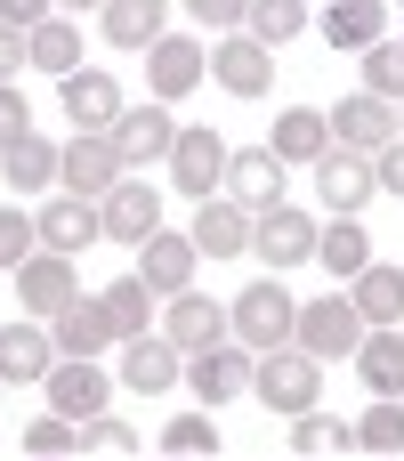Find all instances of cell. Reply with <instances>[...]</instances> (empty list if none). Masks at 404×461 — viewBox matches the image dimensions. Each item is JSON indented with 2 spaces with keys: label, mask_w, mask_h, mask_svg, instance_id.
Instances as JSON below:
<instances>
[{
  "label": "cell",
  "mask_w": 404,
  "mask_h": 461,
  "mask_svg": "<svg viewBox=\"0 0 404 461\" xmlns=\"http://www.w3.org/2000/svg\"><path fill=\"white\" fill-rule=\"evenodd\" d=\"M146 81H154V97L170 105V97H186L194 81H211V49L186 41V32H162V41L146 49Z\"/></svg>",
  "instance_id": "11"
},
{
  "label": "cell",
  "mask_w": 404,
  "mask_h": 461,
  "mask_svg": "<svg viewBox=\"0 0 404 461\" xmlns=\"http://www.w3.org/2000/svg\"><path fill=\"white\" fill-rule=\"evenodd\" d=\"M373 154H356V146H324L316 154V194L332 203V211H356V203H373Z\"/></svg>",
  "instance_id": "16"
},
{
  "label": "cell",
  "mask_w": 404,
  "mask_h": 461,
  "mask_svg": "<svg viewBox=\"0 0 404 461\" xmlns=\"http://www.w3.org/2000/svg\"><path fill=\"white\" fill-rule=\"evenodd\" d=\"M348 300L364 308V324H404V267H364Z\"/></svg>",
  "instance_id": "31"
},
{
  "label": "cell",
  "mask_w": 404,
  "mask_h": 461,
  "mask_svg": "<svg viewBox=\"0 0 404 461\" xmlns=\"http://www.w3.org/2000/svg\"><path fill=\"white\" fill-rule=\"evenodd\" d=\"M32 243H40V227H32L24 211H0V267H8V276L32 259Z\"/></svg>",
  "instance_id": "39"
},
{
  "label": "cell",
  "mask_w": 404,
  "mask_h": 461,
  "mask_svg": "<svg viewBox=\"0 0 404 461\" xmlns=\"http://www.w3.org/2000/svg\"><path fill=\"white\" fill-rule=\"evenodd\" d=\"M97 211H105V235H113V243H130V251H138L146 235H162V194H154L146 178H121Z\"/></svg>",
  "instance_id": "17"
},
{
  "label": "cell",
  "mask_w": 404,
  "mask_h": 461,
  "mask_svg": "<svg viewBox=\"0 0 404 461\" xmlns=\"http://www.w3.org/2000/svg\"><path fill=\"white\" fill-rule=\"evenodd\" d=\"M178 381H186V348H178L170 332H130V340H121V389L162 397V389H178Z\"/></svg>",
  "instance_id": "5"
},
{
  "label": "cell",
  "mask_w": 404,
  "mask_h": 461,
  "mask_svg": "<svg viewBox=\"0 0 404 461\" xmlns=\"http://www.w3.org/2000/svg\"><path fill=\"white\" fill-rule=\"evenodd\" d=\"M16 65H32V41H24L16 24H0V81H8Z\"/></svg>",
  "instance_id": "46"
},
{
  "label": "cell",
  "mask_w": 404,
  "mask_h": 461,
  "mask_svg": "<svg viewBox=\"0 0 404 461\" xmlns=\"http://www.w3.org/2000/svg\"><path fill=\"white\" fill-rule=\"evenodd\" d=\"M364 89L389 97V105L404 97V49H397V41H373V49H364Z\"/></svg>",
  "instance_id": "37"
},
{
  "label": "cell",
  "mask_w": 404,
  "mask_h": 461,
  "mask_svg": "<svg viewBox=\"0 0 404 461\" xmlns=\"http://www.w3.org/2000/svg\"><path fill=\"white\" fill-rule=\"evenodd\" d=\"M162 332L194 357V348H219V340H235V316L219 308V300H202V292H178L170 300V316H162Z\"/></svg>",
  "instance_id": "19"
},
{
  "label": "cell",
  "mask_w": 404,
  "mask_h": 461,
  "mask_svg": "<svg viewBox=\"0 0 404 461\" xmlns=\"http://www.w3.org/2000/svg\"><path fill=\"white\" fill-rule=\"evenodd\" d=\"M211 81H219L227 97H267V81H275V49L251 41V32H227V41L211 49Z\"/></svg>",
  "instance_id": "7"
},
{
  "label": "cell",
  "mask_w": 404,
  "mask_h": 461,
  "mask_svg": "<svg viewBox=\"0 0 404 461\" xmlns=\"http://www.w3.org/2000/svg\"><path fill=\"white\" fill-rule=\"evenodd\" d=\"M251 397H259L267 413L300 421V413H316V397H324V373H316V357H308L300 340H283V348H267V357H259V373H251Z\"/></svg>",
  "instance_id": "1"
},
{
  "label": "cell",
  "mask_w": 404,
  "mask_h": 461,
  "mask_svg": "<svg viewBox=\"0 0 404 461\" xmlns=\"http://www.w3.org/2000/svg\"><path fill=\"white\" fill-rule=\"evenodd\" d=\"M32 227H40V243H49V251H65V259H73V251H89V243L105 235V211H89V194H65V203H40V219H32Z\"/></svg>",
  "instance_id": "20"
},
{
  "label": "cell",
  "mask_w": 404,
  "mask_h": 461,
  "mask_svg": "<svg viewBox=\"0 0 404 461\" xmlns=\"http://www.w3.org/2000/svg\"><path fill=\"white\" fill-rule=\"evenodd\" d=\"M49 365H57V332H40V324L0 332V381H49Z\"/></svg>",
  "instance_id": "28"
},
{
  "label": "cell",
  "mask_w": 404,
  "mask_h": 461,
  "mask_svg": "<svg viewBox=\"0 0 404 461\" xmlns=\"http://www.w3.org/2000/svg\"><path fill=\"white\" fill-rule=\"evenodd\" d=\"M57 170H65V154H57L49 138H32V130H24L16 146H0V178H8L16 194H49V186H57Z\"/></svg>",
  "instance_id": "24"
},
{
  "label": "cell",
  "mask_w": 404,
  "mask_h": 461,
  "mask_svg": "<svg viewBox=\"0 0 404 461\" xmlns=\"http://www.w3.org/2000/svg\"><path fill=\"white\" fill-rule=\"evenodd\" d=\"M81 446H89V454H130V446H138V429H121V421H105V413H97V421H81Z\"/></svg>",
  "instance_id": "41"
},
{
  "label": "cell",
  "mask_w": 404,
  "mask_h": 461,
  "mask_svg": "<svg viewBox=\"0 0 404 461\" xmlns=\"http://www.w3.org/2000/svg\"><path fill=\"white\" fill-rule=\"evenodd\" d=\"M373 178H381L389 194H404V138H389V146L373 154Z\"/></svg>",
  "instance_id": "44"
},
{
  "label": "cell",
  "mask_w": 404,
  "mask_h": 461,
  "mask_svg": "<svg viewBox=\"0 0 404 461\" xmlns=\"http://www.w3.org/2000/svg\"><path fill=\"white\" fill-rule=\"evenodd\" d=\"M186 16H194V24H211V32H235V24L251 16V0H186Z\"/></svg>",
  "instance_id": "42"
},
{
  "label": "cell",
  "mask_w": 404,
  "mask_h": 461,
  "mask_svg": "<svg viewBox=\"0 0 404 461\" xmlns=\"http://www.w3.org/2000/svg\"><path fill=\"white\" fill-rule=\"evenodd\" d=\"M105 138L121 146V162H154V154L178 146V122H170V105L154 97V105H121V122H113Z\"/></svg>",
  "instance_id": "18"
},
{
  "label": "cell",
  "mask_w": 404,
  "mask_h": 461,
  "mask_svg": "<svg viewBox=\"0 0 404 461\" xmlns=\"http://www.w3.org/2000/svg\"><path fill=\"white\" fill-rule=\"evenodd\" d=\"M154 300H162V292H154V284H146V276H121V284H113V292H105V316H113V324H121V340H130V332H146V324H154Z\"/></svg>",
  "instance_id": "35"
},
{
  "label": "cell",
  "mask_w": 404,
  "mask_h": 461,
  "mask_svg": "<svg viewBox=\"0 0 404 461\" xmlns=\"http://www.w3.org/2000/svg\"><path fill=\"white\" fill-rule=\"evenodd\" d=\"M194 251L202 259H235V251H251V211L243 203H194Z\"/></svg>",
  "instance_id": "22"
},
{
  "label": "cell",
  "mask_w": 404,
  "mask_h": 461,
  "mask_svg": "<svg viewBox=\"0 0 404 461\" xmlns=\"http://www.w3.org/2000/svg\"><path fill=\"white\" fill-rule=\"evenodd\" d=\"M194 259H202L194 235H146V243H138V276H146L162 300H178V292L194 284Z\"/></svg>",
  "instance_id": "21"
},
{
  "label": "cell",
  "mask_w": 404,
  "mask_h": 461,
  "mask_svg": "<svg viewBox=\"0 0 404 461\" xmlns=\"http://www.w3.org/2000/svg\"><path fill=\"white\" fill-rule=\"evenodd\" d=\"M24 41H32V65H40V73H57V81L81 65V32H73V24H57V16H49V24H32Z\"/></svg>",
  "instance_id": "34"
},
{
  "label": "cell",
  "mask_w": 404,
  "mask_h": 461,
  "mask_svg": "<svg viewBox=\"0 0 404 461\" xmlns=\"http://www.w3.org/2000/svg\"><path fill=\"white\" fill-rule=\"evenodd\" d=\"M251 373H259V348H243V340H219V348H194L186 357V381H194V397H251Z\"/></svg>",
  "instance_id": "9"
},
{
  "label": "cell",
  "mask_w": 404,
  "mask_h": 461,
  "mask_svg": "<svg viewBox=\"0 0 404 461\" xmlns=\"http://www.w3.org/2000/svg\"><path fill=\"white\" fill-rule=\"evenodd\" d=\"M0 389H8V381H0Z\"/></svg>",
  "instance_id": "48"
},
{
  "label": "cell",
  "mask_w": 404,
  "mask_h": 461,
  "mask_svg": "<svg viewBox=\"0 0 404 461\" xmlns=\"http://www.w3.org/2000/svg\"><path fill=\"white\" fill-rule=\"evenodd\" d=\"M57 105H65L73 130H113V122H121V89H113V73H97V65H73V73L57 81Z\"/></svg>",
  "instance_id": "12"
},
{
  "label": "cell",
  "mask_w": 404,
  "mask_h": 461,
  "mask_svg": "<svg viewBox=\"0 0 404 461\" xmlns=\"http://www.w3.org/2000/svg\"><path fill=\"white\" fill-rule=\"evenodd\" d=\"M251 41H267V49H283V41H300L316 16H308V0H251Z\"/></svg>",
  "instance_id": "32"
},
{
  "label": "cell",
  "mask_w": 404,
  "mask_h": 461,
  "mask_svg": "<svg viewBox=\"0 0 404 461\" xmlns=\"http://www.w3.org/2000/svg\"><path fill=\"white\" fill-rule=\"evenodd\" d=\"M105 41L113 49H154L162 32H170V0H105Z\"/></svg>",
  "instance_id": "27"
},
{
  "label": "cell",
  "mask_w": 404,
  "mask_h": 461,
  "mask_svg": "<svg viewBox=\"0 0 404 461\" xmlns=\"http://www.w3.org/2000/svg\"><path fill=\"white\" fill-rule=\"evenodd\" d=\"M316 259H324L332 276H348V284H356V276L373 267V235H364V219H356V211H340V219L316 235Z\"/></svg>",
  "instance_id": "30"
},
{
  "label": "cell",
  "mask_w": 404,
  "mask_h": 461,
  "mask_svg": "<svg viewBox=\"0 0 404 461\" xmlns=\"http://www.w3.org/2000/svg\"><path fill=\"white\" fill-rule=\"evenodd\" d=\"M332 138L340 146H356V154H381L389 138H404V113L389 105V97H340V113H332Z\"/></svg>",
  "instance_id": "15"
},
{
  "label": "cell",
  "mask_w": 404,
  "mask_h": 461,
  "mask_svg": "<svg viewBox=\"0 0 404 461\" xmlns=\"http://www.w3.org/2000/svg\"><path fill=\"white\" fill-rule=\"evenodd\" d=\"M49 405L65 413V421H97L105 405H113V381L97 373V357H65V365H49Z\"/></svg>",
  "instance_id": "10"
},
{
  "label": "cell",
  "mask_w": 404,
  "mask_h": 461,
  "mask_svg": "<svg viewBox=\"0 0 404 461\" xmlns=\"http://www.w3.org/2000/svg\"><path fill=\"white\" fill-rule=\"evenodd\" d=\"M24 130H32V105L16 97V81H0V146H16Z\"/></svg>",
  "instance_id": "43"
},
{
  "label": "cell",
  "mask_w": 404,
  "mask_h": 461,
  "mask_svg": "<svg viewBox=\"0 0 404 461\" xmlns=\"http://www.w3.org/2000/svg\"><path fill=\"white\" fill-rule=\"evenodd\" d=\"M348 446H356V421H332V413L292 421V454H348Z\"/></svg>",
  "instance_id": "36"
},
{
  "label": "cell",
  "mask_w": 404,
  "mask_h": 461,
  "mask_svg": "<svg viewBox=\"0 0 404 461\" xmlns=\"http://www.w3.org/2000/svg\"><path fill=\"white\" fill-rule=\"evenodd\" d=\"M316 24L332 49H373V41H389V0H332Z\"/></svg>",
  "instance_id": "26"
},
{
  "label": "cell",
  "mask_w": 404,
  "mask_h": 461,
  "mask_svg": "<svg viewBox=\"0 0 404 461\" xmlns=\"http://www.w3.org/2000/svg\"><path fill=\"white\" fill-rule=\"evenodd\" d=\"M356 373H364L373 397H404V332L397 324H373V332L356 340Z\"/></svg>",
  "instance_id": "23"
},
{
  "label": "cell",
  "mask_w": 404,
  "mask_h": 461,
  "mask_svg": "<svg viewBox=\"0 0 404 461\" xmlns=\"http://www.w3.org/2000/svg\"><path fill=\"white\" fill-rule=\"evenodd\" d=\"M65 194H89V203H105L113 186H121V146L105 138V130H81L73 146H65Z\"/></svg>",
  "instance_id": "8"
},
{
  "label": "cell",
  "mask_w": 404,
  "mask_h": 461,
  "mask_svg": "<svg viewBox=\"0 0 404 461\" xmlns=\"http://www.w3.org/2000/svg\"><path fill=\"white\" fill-rule=\"evenodd\" d=\"M73 300H81V276H73V259H65V251H32V259L16 267V308H24V316L57 324Z\"/></svg>",
  "instance_id": "4"
},
{
  "label": "cell",
  "mask_w": 404,
  "mask_h": 461,
  "mask_svg": "<svg viewBox=\"0 0 404 461\" xmlns=\"http://www.w3.org/2000/svg\"><path fill=\"white\" fill-rule=\"evenodd\" d=\"M57 8H105V0H57Z\"/></svg>",
  "instance_id": "47"
},
{
  "label": "cell",
  "mask_w": 404,
  "mask_h": 461,
  "mask_svg": "<svg viewBox=\"0 0 404 461\" xmlns=\"http://www.w3.org/2000/svg\"><path fill=\"white\" fill-rule=\"evenodd\" d=\"M162 454H219V421H211V413H178V421H162Z\"/></svg>",
  "instance_id": "38"
},
{
  "label": "cell",
  "mask_w": 404,
  "mask_h": 461,
  "mask_svg": "<svg viewBox=\"0 0 404 461\" xmlns=\"http://www.w3.org/2000/svg\"><path fill=\"white\" fill-rule=\"evenodd\" d=\"M364 332H373V324H364V308H356V300H340V292H324V300H308V308H300V332H292V340H300L316 365H332V357H356V340H364Z\"/></svg>",
  "instance_id": "3"
},
{
  "label": "cell",
  "mask_w": 404,
  "mask_h": 461,
  "mask_svg": "<svg viewBox=\"0 0 404 461\" xmlns=\"http://www.w3.org/2000/svg\"><path fill=\"white\" fill-rule=\"evenodd\" d=\"M24 446H32V454H73V446H81V421L49 413V421H32V429H24Z\"/></svg>",
  "instance_id": "40"
},
{
  "label": "cell",
  "mask_w": 404,
  "mask_h": 461,
  "mask_svg": "<svg viewBox=\"0 0 404 461\" xmlns=\"http://www.w3.org/2000/svg\"><path fill=\"white\" fill-rule=\"evenodd\" d=\"M267 138H275V154H283V162H316V154L332 146V113H316V105H283Z\"/></svg>",
  "instance_id": "29"
},
{
  "label": "cell",
  "mask_w": 404,
  "mask_h": 461,
  "mask_svg": "<svg viewBox=\"0 0 404 461\" xmlns=\"http://www.w3.org/2000/svg\"><path fill=\"white\" fill-rule=\"evenodd\" d=\"M49 8H57V0H0V24L32 32V24H49Z\"/></svg>",
  "instance_id": "45"
},
{
  "label": "cell",
  "mask_w": 404,
  "mask_h": 461,
  "mask_svg": "<svg viewBox=\"0 0 404 461\" xmlns=\"http://www.w3.org/2000/svg\"><path fill=\"white\" fill-rule=\"evenodd\" d=\"M113 340H121V324L105 316V300H73L57 316V357H105Z\"/></svg>",
  "instance_id": "25"
},
{
  "label": "cell",
  "mask_w": 404,
  "mask_h": 461,
  "mask_svg": "<svg viewBox=\"0 0 404 461\" xmlns=\"http://www.w3.org/2000/svg\"><path fill=\"white\" fill-rule=\"evenodd\" d=\"M356 446H364V454H404V397H373V405H364Z\"/></svg>",
  "instance_id": "33"
},
{
  "label": "cell",
  "mask_w": 404,
  "mask_h": 461,
  "mask_svg": "<svg viewBox=\"0 0 404 461\" xmlns=\"http://www.w3.org/2000/svg\"><path fill=\"white\" fill-rule=\"evenodd\" d=\"M316 235H324V227H316L308 211L275 203V211H259V227H251V251H259V259L283 276V267H308V259H316Z\"/></svg>",
  "instance_id": "6"
},
{
  "label": "cell",
  "mask_w": 404,
  "mask_h": 461,
  "mask_svg": "<svg viewBox=\"0 0 404 461\" xmlns=\"http://www.w3.org/2000/svg\"><path fill=\"white\" fill-rule=\"evenodd\" d=\"M227 316H235V340H243V348H259V357H267V348H283V340L300 332V300H292L275 276H259Z\"/></svg>",
  "instance_id": "2"
},
{
  "label": "cell",
  "mask_w": 404,
  "mask_h": 461,
  "mask_svg": "<svg viewBox=\"0 0 404 461\" xmlns=\"http://www.w3.org/2000/svg\"><path fill=\"white\" fill-rule=\"evenodd\" d=\"M170 178H178V194L211 203V186L227 178V138H219V130H178V146H170Z\"/></svg>",
  "instance_id": "13"
},
{
  "label": "cell",
  "mask_w": 404,
  "mask_h": 461,
  "mask_svg": "<svg viewBox=\"0 0 404 461\" xmlns=\"http://www.w3.org/2000/svg\"><path fill=\"white\" fill-rule=\"evenodd\" d=\"M283 154L275 146H243V154H227V194L243 203V211H275L283 203Z\"/></svg>",
  "instance_id": "14"
}]
</instances>
